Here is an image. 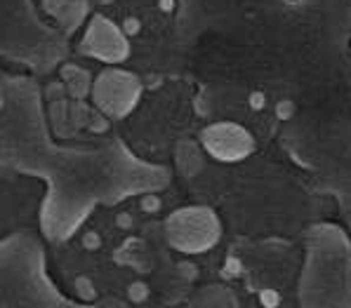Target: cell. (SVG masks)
<instances>
[{"instance_id": "cell-1", "label": "cell", "mask_w": 351, "mask_h": 308, "mask_svg": "<svg viewBox=\"0 0 351 308\" xmlns=\"http://www.w3.org/2000/svg\"><path fill=\"white\" fill-rule=\"evenodd\" d=\"M203 146L210 151V155L224 162L243 160L252 151L255 142L241 125L236 123H217L203 132Z\"/></svg>"}, {"instance_id": "cell-2", "label": "cell", "mask_w": 351, "mask_h": 308, "mask_svg": "<svg viewBox=\"0 0 351 308\" xmlns=\"http://www.w3.org/2000/svg\"><path fill=\"white\" fill-rule=\"evenodd\" d=\"M259 304L264 308H278L281 306V294L276 290H262L259 292Z\"/></svg>"}, {"instance_id": "cell-3", "label": "cell", "mask_w": 351, "mask_h": 308, "mask_svg": "<svg viewBox=\"0 0 351 308\" xmlns=\"http://www.w3.org/2000/svg\"><path fill=\"white\" fill-rule=\"evenodd\" d=\"M127 294L132 301H144L149 297V287H146V283H132L127 287Z\"/></svg>"}, {"instance_id": "cell-4", "label": "cell", "mask_w": 351, "mask_h": 308, "mask_svg": "<svg viewBox=\"0 0 351 308\" xmlns=\"http://www.w3.org/2000/svg\"><path fill=\"white\" fill-rule=\"evenodd\" d=\"M83 242H85V247H87V250H97V247H99V242H101V238H99L97 231H87L85 238H83Z\"/></svg>"}, {"instance_id": "cell-5", "label": "cell", "mask_w": 351, "mask_h": 308, "mask_svg": "<svg viewBox=\"0 0 351 308\" xmlns=\"http://www.w3.org/2000/svg\"><path fill=\"white\" fill-rule=\"evenodd\" d=\"M264 106H267L264 94H262V92H252L250 94V109L252 111H264Z\"/></svg>"}, {"instance_id": "cell-6", "label": "cell", "mask_w": 351, "mask_h": 308, "mask_svg": "<svg viewBox=\"0 0 351 308\" xmlns=\"http://www.w3.org/2000/svg\"><path fill=\"white\" fill-rule=\"evenodd\" d=\"M142 207L146 209V212H156V209L160 207V200L156 198V195H144V198H142Z\"/></svg>"}, {"instance_id": "cell-7", "label": "cell", "mask_w": 351, "mask_h": 308, "mask_svg": "<svg viewBox=\"0 0 351 308\" xmlns=\"http://www.w3.org/2000/svg\"><path fill=\"white\" fill-rule=\"evenodd\" d=\"M293 111H295L293 101H281V104H278V116L281 118H290L293 116Z\"/></svg>"}, {"instance_id": "cell-8", "label": "cell", "mask_w": 351, "mask_h": 308, "mask_svg": "<svg viewBox=\"0 0 351 308\" xmlns=\"http://www.w3.org/2000/svg\"><path fill=\"white\" fill-rule=\"evenodd\" d=\"M118 226H123V228H130V226H132V217H130V214H127V212H123V214H118Z\"/></svg>"}]
</instances>
